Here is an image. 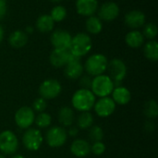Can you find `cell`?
I'll use <instances>...</instances> for the list:
<instances>
[{"label": "cell", "mask_w": 158, "mask_h": 158, "mask_svg": "<svg viewBox=\"0 0 158 158\" xmlns=\"http://www.w3.org/2000/svg\"><path fill=\"white\" fill-rule=\"evenodd\" d=\"M93 48V41L89 34L85 32L76 33L71 38V43L69 46V52L71 55L81 57L86 56Z\"/></svg>", "instance_id": "cell-1"}, {"label": "cell", "mask_w": 158, "mask_h": 158, "mask_svg": "<svg viewBox=\"0 0 158 158\" xmlns=\"http://www.w3.org/2000/svg\"><path fill=\"white\" fill-rule=\"evenodd\" d=\"M95 103V95L89 89H80L72 96V106L80 112L90 111Z\"/></svg>", "instance_id": "cell-2"}, {"label": "cell", "mask_w": 158, "mask_h": 158, "mask_svg": "<svg viewBox=\"0 0 158 158\" xmlns=\"http://www.w3.org/2000/svg\"><path fill=\"white\" fill-rule=\"evenodd\" d=\"M108 60L106 56L103 54H94L90 56L84 64V69L89 76H98L102 75L106 71Z\"/></svg>", "instance_id": "cell-3"}, {"label": "cell", "mask_w": 158, "mask_h": 158, "mask_svg": "<svg viewBox=\"0 0 158 158\" xmlns=\"http://www.w3.org/2000/svg\"><path fill=\"white\" fill-rule=\"evenodd\" d=\"M114 88V82L108 75H98L95 76L92 81L91 91L95 96L100 98L110 95Z\"/></svg>", "instance_id": "cell-4"}, {"label": "cell", "mask_w": 158, "mask_h": 158, "mask_svg": "<svg viewBox=\"0 0 158 158\" xmlns=\"http://www.w3.org/2000/svg\"><path fill=\"white\" fill-rule=\"evenodd\" d=\"M106 70L109 73V77L114 82V86H120L122 81L127 75V66L123 60L119 58H113L107 64Z\"/></svg>", "instance_id": "cell-5"}, {"label": "cell", "mask_w": 158, "mask_h": 158, "mask_svg": "<svg viewBox=\"0 0 158 158\" xmlns=\"http://www.w3.org/2000/svg\"><path fill=\"white\" fill-rule=\"evenodd\" d=\"M44 142L42 132L38 129L29 128L22 136V143L29 151H37L40 149Z\"/></svg>", "instance_id": "cell-6"}, {"label": "cell", "mask_w": 158, "mask_h": 158, "mask_svg": "<svg viewBox=\"0 0 158 158\" xmlns=\"http://www.w3.org/2000/svg\"><path fill=\"white\" fill-rule=\"evenodd\" d=\"M62 91L60 82L56 79H48L44 81L39 87V94L45 100H51L57 97Z\"/></svg>", "instance_id": "cell-7"}, {"label": "cell", "mask_w": 158, "mask_h": 158, "mask_svg": "<svg viewBox=\"0 0 158 158\" xmlns=\"http://www.w3.org/2000/svg\"><path fill=\"white\" fill-rule=\"evenodd\" d=\"M68 139V132L63 127L55 126L48 130L46 132L45 140L50 147L57 148L63 146Z\"/></svg>", "instance_id": "cell-8"}, {"label": "cell", "mask_w": 158, "mask_h": 158, "mask_svg": "<svg viewBox=\"0 0 158 158\" xmlns=\"http://www.w3.org/2000/svg\"><path fill=\"white\" fill-rule=\"evenodd\" d=\"M19 148V140L11 131H4L0 133V151L5 155H13Z\"/></svg>", "instance_id": "cell-9"}, {"label": "cell", "mask_w": 158, "mask_h": 158, "mask_svg": "<svg viewBox=\"0 0 158 158\" xmlns=\"http://www.w3.org/2000/svg\"><path fill=\"white\" fill-rule=\"evenodd\" d=\"M16 125L22 129L27 130L31 128V126L34 123L35 114L31 107L30 106H22L19 108L14 117Z\"/></svg>", "instance_id": "cell-10"}, {"label": "cell", "mask_w": 158, "mask_h": 158, "mask_svg": "<svg viewBox=\"0 0 158 158\" xmlns=\"http://www.w3.org/2000/svg\"><path fill=\"white\" fill-rule=\"evenodd\" d=\"M71 38L72 36L68 31L57 29L52 31L50 42L55 49H69Z\"/></svg>", "instance_id": "cell-11"}, {"label": "cell", "mask_w": 158, "mask_h": 158, "mask_svg": "<svg viewBox=\"0 0 158 158\" xmlns=\"http://www.w3.org/2000/svg\"><path fill=\"white\" fill-rule=\"evenodd\" d=\"M98 18L101 20L106 21V22H110L115 20L120 12L119 6L116 2L113 1H108V2H105L104 4H102L100 6V7H98Z\"/></svg>", "instance_id": "cell-12"}, {"label": "cell", "mask_w": 158, "mask_h": 158, "mask_svg": "<svg viewBox=\"0 0 158 158\" xmlns=\"http://www.w3.org/2000/svg\"><path fill=\"white\" fill-rule=\"evenodd\" d=\"M83 71H84V68L81 62V58L71 55L69 63L65 66V69H64L65 76L69 80H77L82 76Z\"/></svg>", "instance_id": "cell-13"}, {"label": "cell", "mask_w": 158, "mask_h": 158, "mask_svg": "<svg viewBox=\"0 0 158 158\" xmlns=\"http://www.w3.org/2000/svg\"><path fill=\"white\" fill-rule=\"evenodd\" d=\"M95 113L101 118H107L111 116L116 110V104L112 98L101 97L97 102L94 103V106Z\"/></svg>", "instance_id": "cell-14"}, {"label": "cell", "mask_w": 158, "mask_h": 158, "mask_svg": "<svg viewBox=\"0 0 158 158\" xmlns=\"http://www.w3.org/2000/svg\"><path fill=\"white\" fill-rule=\"evenodd\" d=\"M124 22L127 27L132 30H137L143 27L146 22V16L141 10H131L126 13L124 17Z\"/></svg>", "instance_id": "cell-15"}, {"label": "cell", "mask_w": 158, "mask_h": 158, "mask_svg": "<svg viewBox=\"0 0 158 158\" xmlns=\"http://www.w3.org/2000/svg\"><path fill=\"white\" fill-rule=\"evenodd\" d=\"M75 6L79 15L88 18L97 12L99 4L97 0H76Z\"/></svg>", "instance_id": "cell-16"}, {"label": "cell", "mask_w": 158, "mask_h": 158, "mask_svg": "<svg viewBox=\"0 0 158 158\" xmlns=\"http://www.w3.org/2000/svg\"><path fill=\"white\" fill-rule=\"evenodd\" d=\"M71 57V53L69 49H53L50 54L49 60L53 67L62 68L65 67Z\"/></svg>", "instance_id": "cell-17"}, {"label": "cell", "mask_w": 158, "mask_h": 158, "mask_svg": "<svg viewBox=\"0 0 158 158\" xmlns=\"http://www.w3.org/2000/svg\"><path fill=\"white\" fill-rule=\"evenodd\" d=\"M70 151L77 157H85L91 153V144L83 139H77L71 143Z\"/></svg>", "instance_id": "cell-18"}, {"label": "cell", "mask_w": 158, "mask_h": 158, "mask_svg": "<svg viewBox=\"0 0 158 158\" xmlns=\"http://www.w3.org/2000/svg\"><path fill=\"white\" fill-rule=\"evenodd\" d=\"M111 94H112V99L116 105L118 104L120 106H125L129 104L131 99V94L130 90L124 86L115 87Z\"/></svg>", "instance_id": "cell-19"}, {"label": "cell", "mask_w": 158, "mask_h": 158, "mask_svg": "<svg viewBox=\"0 0 158 158\" xmlns=\"http://www.w3.org/2000/svg\"><path fill=\"white\" fill-rule=\"evenodd\" d=\"M7 42L9 45L13 48L16 49L22 48L28 43V34L23 31L16 30L9 34L7 38Z\"/></svg>", "instance_id": "cell-20"}, {"label": "cell", "mask_w": 158, "mask_h": 158, "mask_svg": "<svg viewBox=\"0 0 158 158\" xmlns=\"http://www.w3.org/2000/svg\"><path fill=\"white\" fill-rule=\"evenodd\" d=\"M144 40L145 38L143 35L142 31L138 30H131L125 36V42L127 45L131 48H139L143 46L144 44Z\"/></svg>", "instance_id": "cell-21"}, {"label": "cell", "mask_w": 158, "mask_h": 158, "mask_svg": "<svg viewBox=\"0 0 158 158\" xmlns=\"http://www.w3.org/2000/svg\"><path fill=\"white\" fill-rule=\"evenodd\" d=\"M35 27L41 32H44V33L50 32L54 31L55 21L52 19L49 14H43L39 16L38 19H36Z\"/></svg>", "instance_id": "cell-22"}, {"label": "cell", "mask_w": 158, "mask_h": 158, "mask_svg": "<svg viewBox=\"0 0 158 158\" xmlns=\"http://www.w3.org/2000/svg\"><path fill=\"white\" fill-rule=\"evenodd\" d=\"M75 119L73 110L69 106H63L58 112V121L64 127H70Z\"/></svg>", "instance_id": "cell-23"}, {"label": "cell", "mask_w": 158, "mask_h": 158, "mask_svg": "<svg viewBox=\"0 0 158 158\" xmlns=\"http://www.w3.org/2000/svg\"><path fill=\"white\" fill-rule=\"evenodd\" d=\"M85 29L91 34H98L103 30V22L97 16L88 17L85 21Z\"/></svg>", "instance_id": "cell-24"}, {"label": "cell", "mask_w": 158, "mask_h": 158, "mask_svg": "<svg viewBox=\"0 0 158 158\" xmlns=\"http://www.w3.org/2000/svg\"><path fill=\"white\" fill-rule=\"evenodd\" d=\"M144 56L153 62L158 60V43L156 40H149L143 46Z\"/></svg>", "instance_id": "cell-25"}, {"label": "cell", "mask_w": 158, "mask_h": 158, "mask_svg": "<svg viewBox=\"0 0 158 158\" xmlns=\"http://www.w3.org/2000/svg\"><path fill=\"white\" fill-rule=\"evenodd\" d=\"M93 123H94V117L89 111L81 112L78 117L77 124H78V128L81 130L90 129L93 126Z\"/></svg>", "instance_id": "cell-26"}, {"label": "cell", "mask_w": 158, "mask_h": 158, "mask_svg": "<svg viewBox=\"0 0 158 158\" xmlns=\"http://www.w3.org/2000/svg\"><path fill=\"white\" fill-rule=\"evenodd\" d=\"M67 9L64 6L62 5H57V6H55L52 9H51V12H50V17L52 18V19L56 22H61L63 21L66 17H67Z\"/></svg>", "instance_id": "cell-27"}, {"label": "cell", "mask_w": 158, "mask_h": 158, "mask_svg": "<svg viewBox=\"0 0 158 158\" xmlns=\"http://www.w3.org/2000/svg\"><path fill=\"white\" fill-rule=\"evenodd\" d=\"M143 35L144 38H147L148 40H155L157 36L158 29L156 23L154 22H148L143 25Z\"/></svg>", "instance_id": "cell-28"}, {"label": "cell", "mask_w": 158, "mask_h": 158, "mask_svg": "<svg viewBox=\"0 0 158 158\" xmlns=\"http://www.w3.org/2000/svg\"><path fill=\"white\" fill-rule=\"evenodd\" d=\"M51 122H52V118L46 112L39 113L37 117H35V119H34V123L40 129H44V128L49 127Z\"/></svg>", "instance_id": "cell-29"}, {"label": "cell", "mask_w": 158, "mask_h": 158, "mask_svg": "<svg viewBox=\"0 0 158 158\" xmlns=\"http://www.w3.org/2000/svg\"><path fill=\"white\" fill-rule=\"evenodd\" d=\"M143 113L149 118H156L158 116L157 103L155 100H149L144 105Z\"/></svg>", "instance_id": "cell-30"}, {"label": "cell", "mask_w": 158, "mask_h": 158, "mask_svg": "<svg viewBox=\"0 0 158 158\" xmlns=\"http://www.w3.org/2000/svg\"><path fill=\"white\" fill-rule=\"evenodd\" d=\"M89 138L94 143L95 142H102L104 138V131L101 127L99 126H92L89 131Z\"/></svg>", "instance_id": "cell-31"}, {"label": "cell", "mask_w": 158, "mask_h": 158, "mask_svg": "<svg viewBox=\"0 0 158 158\" xmlns=\"http://www.w3.org/2000/svg\"><path fill=\"white\" fill-rule=\"evenodd\" d=\"M46 107H47L46 100L42 98V97H39V98L34 100V102L32 103V107L31 108H32L33 111H36L38 113H42V112H44Z\"/></svg>", "instance_id": "cell-32"}, {"label": "cell", "mask_w": 158, "mask_h": 158, "mask_svg": "<svg viewBox=\"0 0 158 158\" xmlns=\"http://www.w3.org/2000/svg\"><path fill=\"white\" fill-rule=\"evenodd\" d=\"M106 151V145L102 142H95L91 145V152L95 156H101Z\"/></svg>", "instance_id": "cell-33"}, {"label": "cell", "mask_w": 158, "mask_h": 158, "mask_svg": "<svg viewBox=\"0 0 158 158\" xmlns=\"http://www.w3.org/2000/svg\"><path fill=\"white\" fill-rule=\"evenodd\" d=\"M92 81H93V79L89 75L81 76V79H80V86L81 87V89H89V90H91Z\"/></svg>", "instance_id": "cell-34"}, {"label": "cell", "mask_w": 158, "mask_h": 158, "mask_svg": "<svg viewBox=\"0 0 158 158\" xmlns=\"http://www.w3.org/2000/svg\"><path fill=\"white\" fill-rule=\"evenodd\" d=\"M6 11H7L6 0H0V20L6 17Z\"/></svg>", "instance_id": "cell-35"}, {"label": "cell", "mask_w": 158, "mask_h": 158, "mask_svg": "<svg viewBox=\"0 0 158 158\" xmlns=\"http://www.w3.org/2000/svg\"><path fill=\"white\" fill-rule=\"evenodd\" d=\"M155 124L152 122V121H148L146 124H145V130L147 131H154V130H155Z\"/></svg>", "instance_id": "cell-36"}, {"label": "cell", "mask_w": 158, "mask_h": 158, "mask_svg": "<svg viewBox=\"0 0 158 158\" xmlns=\"http://www.w3.org/2000/svg\"><path fill=\"white\" fill-rule=\"evenodd\" d=\"M78 132H79V130H78V128H76V127H71V128L69 129V136H71V137H75V136L78 134Z\"/></svg>", "instance_id": "cell-37"}, {"label": "cell", "mask_w": 158, "mask_h": 158, "mask_svg": "<svg viewBox=\"0 0 158 158\" xmlns=\"http://www.w3.org/2000/svg\"><path fill=\"white\" fill-rule=\"evenodd\" d=\"M4 35H5V31H4L3 26L0 24V44L2 43L3 39H4Z\"/></svg>", "instance_id": "cell-38"}, {"label": "cell", "mask_w": 158, "mask_h": 158, "mask_svg": "<svg viewBox=\"0 0 158 158\" xmlns=\"http://www.w3.org/2000/svg\"><path fill=\"white\" fill-rule=\"evenodd\" d=\"M33 31H34V30H33V27H32V26H27L26 29H25V32H26L27 34L32 33Z\"/></svg>", "instance_id": "cell-39"}, {"label": "cell", "mask_w": 158, "mask_h": 158, "mask_svg": "<svg viewBox=\"0 0 158 158\" xmlns=\"http://www.w3.org/2000/svg\"><path fill=\"white\" fill-rule=\"evenodd\" d=\"M11 158H25L22 155H15V156H13Z\"/></svg>", "instance_id": "cell-40"}, {"label": "cell", "mask_w": 158, "mask_h": 158, "mask_svg": "<svg viewBox=\"0 0 158 158\" xmlns=\"http://www.w3.org/2000/svg\"><path fill=\"white\" fill-rule=\"evenodd\" d=\"M49 1H51V2H53V3H59V2H61L62 0H49Z\"/></svg>", "instance_id": "cell-41"}, {"label": "cell", "mask_w": 158, "mask_h": 158, "mask_svg": "<svg viewBox=\"0 0 158 158\" xmlns=\"http://www.w3.org/2000/svg\"><path fill=\"white\" fill-rule=\"evenodd\" d=\"M0 158H5V156H4L3 155H1V154H0Z\"/></svg>", "instance_id": "cell-42"}]
</instances>
